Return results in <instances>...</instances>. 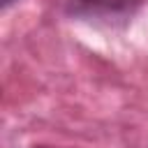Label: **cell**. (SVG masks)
Returning <instances> with one entry per match:
<instances>
[{
  "instance_id": "1",
  "label": "cell",
  "mask_w": 148,
  "mask_h": 148,
  "mask_svg": "<svg viewBox=\"0 0 148 148\" xmlns=\"http://www.w3.org/2000/svg\"><path fill=\"white\" fill-rule=\"evenodd\" d=\"M139 0H67V9L74 16L88 18H113L132 14Z\"/></svg>"
},
{
  "instance_id": "2",
  "label": "cell",
  "mask_w": 148,
  "mask_h": 148,
  "mask_svg": "<svg viewBox=\"0 0 148 148\" xmlns=\"http://www.w3.org/2000/svg\"><path fill=\"white\" fill-rule=\"evenodd\" d=\"M14 2H18V0H0V5H2V9H9Z\"/></svg>"
},
{
  "instance_id": "3",
  "label": "cell",
  "mask_w": 148,
  "mask_h": 148,
  "mask_svg": "<svg viewBox=\"0 0 148 148\" xmlns=\"http://www.w3.org/2000/svg\"><path fill=\"white\" fill-rule=\"evenodd\" d=\"M35 148H51V146H35Z\"/></svg>"
}]
</instances>
